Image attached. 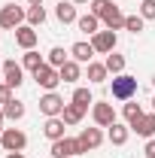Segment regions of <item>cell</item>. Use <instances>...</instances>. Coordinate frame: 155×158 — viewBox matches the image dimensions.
<instances>
[{
	"mask_svg": "<svg viewBox=\"0 0 155 158\" xmlns=\"http://www.w3.org/2000/svg\"><path fill=\"white\" fill-rule=\"evenodd\" d=\"M24 19H27V12L21 6H15V3H6L0 9V27L3 31H19L21 24H24Z\"/></svg>",
	"mask_w": 155,
	"mask_h": 158,
	"instance_id": "cell-1",
	"label": "cell"
},
{
	"mask_svg": "<svg viewBox=\"0 0 155 158\" xmlns=\"http://www.w3.org/2000/svg\"><path fill=\"white\" fill-rule=\"evenodd\" d=\"M137 94V79L128 76V73H119L113 76V98L116 100H131Z\"/></svg>",
	"mask_w": 155,
	"mask_h": 158,
	"instance_id": "cell-2",
	"label": "cell"
},
{
	"mask_svg": "<svg viewBox=\"0 0 155 158\" xmlns=\"http://www.w3.org/2000/svg\"><path fill=\"white\" fill-rule=\"evenodd\" d=\"M52 155L55 158H76L82 155V143H79V137H61L52 143Z\"/></svg>",
	"mask_w": 155,
	"mask_h": 158,
	"instance_id": "cell-3",
	"label": "cell"
},
{
	"mask_svg": "<svg viewBox=\"0 0 155 158\" xmlns=\"http://www.w3.org/2000/svg\"><path fill=\"white\" fill-rule=\"evenodd\" d=\"M0 143H3L6 152H21V149L27 146V137H24V131H19V128H3Z\"/></svg>",
	"mask_w": 155,
	"mask_h": 158,
	"instance_id": "cell-4",
	"label": "cell"
},
{
	"mask_svg": "<svg viewBox=\"0 0 155 158\" xmlns=\"http://www.w3.org/2000/svg\"><path fill=\"white\" fill-rule=\"evenodd\" d=\"M34 79H37V85H43L46 91H55V88H58V82H61V73H58V67L43 64L37 73H34Z\"/></svg>",
	"mask_w": 155,
	"mask_h": 158,
	"instance_id": "cell-5",
	"label": "cell"
},
{
	"mask_svg": "<svg viewBox=\"0 0 155 158\" xmlns=\"http://www.w3.org/2000/svg\"><path fill=\"white\" fill-rule=\"evenodd\" d=\"M64 106H67V103H64V98H58V94H55V91H46V94H43V98H40V113H43V116H61V113H64Z\"/></svg>",
	"mask_w": 155,
	"mask_h": 158,
	"instance_id": "cell-6",
	"label": "cell"
},
{
	"mask_svg": "<svg viewBox=\"0 0 155 158\" xmlns=\"http://www.w3.org/2000/svg\"><path fill=\"white\" fill-rule=\"evenodd\" d=\"M91 116H94L97 128H110V125H116V110H113V103H94L91 106Z\"/></svg>",
	"mask_w": 155,
	"mask_h": 158,
	"instance_id": "cell-7",
	"label": "cell"
},
{
	"mask_svg": "<svg viewBox=\"0 0 155 158\" xmlns=\"http://www.w3.org/2000/svg\"><path fill=\"white\" fill-rule=\"evenodd\" d=\"M91 46H94V52H100V55H110L116 49V31H97L94 37H91Z\"/></svg>",
	"mask_w": 155,
	"mask_h": 158,
	"instance_id": "cell-8",
	"label": "cell"
},
{
	"mask_svg": "<svg viewBox=\"0 0 155 158\" xmlns=\"http://www.w3.org/2000/svg\"><path fill=\"white\" fill-rule=\"evenodd\" d=\"M3 79H6L9 88H19L21 82H24V67L15 64V61H3Z\"/></svg>",
	"mask_w": 155,
	"mask_h": 158,
	"instance_id": "cell-9",
	"label": "cell"
},
{
	"mask_svg": "<svg viewBox=\"0 0 155 158\" xmlns=\"http://www.w3.org/2000/svg\"><path fill=\"white\" fill-rule=\"evenodd\" d=\"M79 143H82V152H94L97 146L103 143V134H100V128H82V134H79Z\"/></svg>",
	"mask_w": 155,
	"mask_h": 158,
	"instance_id": "cell-10",
	"label": "cell"
},
{
	"mask_svg": "<svg viewBox=\"0 0 155 158\" xmlns=\"http://www.w3.org/2000/svg\"><path fill=\"white\" fill-rule=\"evenodd\" d=\"M128 128H131L134 134H140V137H152V134H155V113H152V116L143 113V116L137 118V122H131Z\"/></svg>",
	"mask_w": 155,
	"mask_h": 158,
	"instance_id": "cell-11",
	"label": "cell"
},
{
	"mask_svg": "<svg viewBox=\"0 0 155 158\" xmlns=\"http://www.w3.org/2000/svg\"><path fill=\"white\" fill-rule=\"evenodd\" d=\"M15 43H19L24 52H31V49L37 46V31H34L31 24H21L19 31H15Z\"/></svg>",
	"mask_w": 155,
	"mask_h": 158,
	"instance_id": "cell-12",
	"label": "cell"
},
{
	"mask_svg": "<svg viewBox=\"0 0 155 158\" xmlns=\"http://www.w3.org/2000/svg\"><path fill=\"white\" fill-rule=\"evenodd\" d=\"M70 55H73V61H79V64H91L94 46H91V43H73V46H70Z\"/></svg>",
	"mask_w": 155,
	"mask_h": 158,
	"instance_id": "cell-13",
	"label": "cell"
},
{
	"mask_svg": "<svg viewBox=\"0 0 155 158\" xmlns=\"http://www.w3.org/2000/svg\"><path fill=\"white\" fill-rule=\"evenodd\" d=\"M55 15H58L61 24H70V21H76V19H79V15H76V3H73V0H67V3H64V0H61L58 6H55Z\"/></svg>",
	"mask_w": 155,
	"mask_h": 158,
	"instance_id": "cell-14",
	"label": "cell"
},
{
	"mask_svg": "<svg viewBox=\"0 0 155 158\" xmlns=\"http://www.w3.org/2000/svg\"><path fill=\"white\" fill-rule=\"evenodd\" d=\"M43 134L52 140V143H55V140H61V137H64V118H61V116H52L46 125H43Z\"/></svg>",
	"mask_w": 155,
	"mask_h": 158,
	"instance_id": "cell-15",
	"label": "cell"
},
{
	"mask_svg": "<svg viewBox=\"0 0 155 158\" xmlns=\"http://www.w3.org/2000/svg\"><path fill=\"white\" fill-rule=\"evenodd\" d=\"M82 116H85V106H79V103H67L64 106V113H61V118H64V125H79L82 122Z\"/></svg>",
	"mask_w": 155,
	"mask_h": 158,
	"instance_id": "cell-16",
	"label": "cell"
},
{
	"mask_svg": "<svg viewBox=\"0 0 155 158\" xmlns=\"http://www.w3.org/2000/svg\"><path fill=\"white\" fill-rule=\"evenodd\" d=\"M76 24H79V31H82V34H88V37H94L97 31H100V19H97L94 12H88V15H79Z\"/></svg>",
	"mask_w": 155,
	"mask_h": 158,
	"instance_id": "cell-17",
	"label": "cell"
},
{
	"mask_svg": "<svg viewBox=\"0 0 155 158\" xmlns=\"http://www.w3.org/2000/svg\"><path fill=\"white\" fill-rule=\"evenodd\" d=\"M103 24H107V31H122V27H125V12H122L119 6H113V9L103 15Z\"/></svg>",
	"mask_w": 155,
	"mask_h": 158,
	"instance_id": "cell-18",
	"label": "cell"
},
{
	"mask_svg": "<svg viewBox=\"0 0 155 158\" xmlns=\"http://www.w3.org/2000/svg\"><path fill=\"white\" fill-rule=\"evenodd\" d=\"M128 134H131V128H125V125H110V143L113 146H125L128 143Z\"/></svg>",
	"mask_w": 155,
	"mask_h": 158,
	"instance_id": "cell-19",
	"label": "cell"
},
{
	"mask_svg": "<svg viewBox=\"0 0 155 158\" xmlns=\"http://www.w3.org/2000/svg\"><path fill=\"white\" fill-rule=\"evenodd\" d=\"M3 116H6V118H12V122H19V118H24V103L12 98L9 103H3Z\"/></svg>",
	"mask_w": 155,
	"mask_h": 158,
	"instance_id": "cell-20",
	"label": "cell"
},
{
	"mask_svg": "<svg viewBox=\"0 0 155 158\" xmlns=\"http://www.w3.org/2000/svg\"><path fill=\"white\" fill-rule=\"evenodd\" d=\"M58 73H61V82H76L79 79V61H67Z\"/></svg>",
	"mask_w": 155,
	"mask_h": 158,
	"instance_id": "cell-21",
	"label": "cell"
},
{
	"mask_svg": "<svg viewBox=\"0 0 155 158\" xmlns=\"http://www.w3.org/2000/svg\"><path fill=\"white\" fill-rule=\"evenodd\" d=\"M103 64H107V70H110V73H116V76H119V73L125 70V55H116V52H110Z\"/></svg>",
	"mask_w": 155,
	"mask_h": 158,
	"instance_id": "cell-22",
	"label": "cell"
},
{
	"mask_svg": "<svg viewBox=\"0 0 155 158\" xmlns=\"http://www.w3.org/2000/svg\"><path fill=\"white\" fill-rule=\"evenodd\" d=\"M107 73H110L107 64H94V61L88 64V79L91 82H107Z\"/></svg>",
	"mask_w": 155,
	"mask_h": 158,
	"instance_id": "cell-23",
	"label": "cell"
},
{
	"mask_svg": "<svg viewBox=\"0 0 155 158\" xmlns=\"http://www.w3.org/2000/svg\"><path fill=\"white\" fill-rule=\"evenodd\" d=\"M43 64H46V61L40 58V52H34V49H31V52H24V70H34V73H37Z\"/></svg>",
	"mask_w": 155,
	"mask_h": 158,
	"instance_id": "cell-24",
	"label": "cell"
},
{
	"mask_svg": "<svg viewBox=\"0 0 155 158\" xmlns=\"http://www.w3.org/2000/svg\"><path fill=\"white\" fill-rule=\"evenodd\" d=\"M67 61H70V58H67V52H64L61 46H55V49L49 52V64H52V67H58V70L64 67V64H67Z\"/></svg>",
	"mask_w": 155,
	"mask_h": 158,
	"instance_id": "cell-25",
	"label": "cell"
},
{
	"mask_svg": "<svg viewBox=\"0 0 155 158\" xmlns=\"http://www.w3.org/2000/svg\"><path fill=\"white\" fill-rule=\"evenodd\" d=\"M73 103L85 106V110H88V106H94V100H91V91H88V88H76V91H73Z\"/></svg>",
	"mask_w": 155,
	"mask_h": 158,
	"instance_id": "cell-26",
	"label": "cell"
},
{
	"mask_svg": "<svg viewBox=\"0 0 155 158\" xmlns=\"http://www.w3.org/2000/svg\"><path fill=\"white\" fill-rule=\"evenodd\" d=\"M43 21H46V9H43V6H31V9H27V24L37 27Z\"/></svg>",
	"mask_w": 155,
	"mask_h": 158,
	"instance_id": "cell-27",
	"label": "cell"
},
{
	"mask_svg": "<svg viewBox=\"0 0 155 158\" xmlns=\"http://www.w3.org/2000/svg\"><path fill=\"white\" fill-rule=\"evenodd\" d=\"M143 24H146L143 15H125V31H131V34H140Z\"/></svg>",
	"mask_w": 155,
	"mask_h": 158,
	"instance_id": "cell-28",
	"label": "cell"
},
{
	"mask_svg": "<svg viewBox=\"0 0 155 158\" xmlns=\"http://www.w3.org/2000/svg\"><path fill=\"white\" fill-rule=\"evenodd\" d=\"M113 6H116L113 0H91V12H94L97 19H103V15H107V12H110Z\"/></svg>",
	"mask_w": 155,
	"mask_h": 158,
	"instance_id": "cell-29",
	"label": "cell"
},
{
	"mask_svg": "<svg viewBox=\"0 0 155 158\" xmlns=\"http://www.w3.org/2000/svg\"><path fill=\"white\" fill-rule=\"evenodd\" d=\"M140 116H143V106H140V103H125V118H128V125L137 122Z\"/></svg>",
	"mask_w": 155,
	"mask_h": 158,
	"instance_id": "cell-30",
	"label": "cell"
},
{
	"mask_svg": "<svg viewBox=\"0 0 155 158\" xmlns=\"http://www.w3.org/2000/svg\"><path fill=\"white\" fill-rule=\"evenodd\" d=\"M140 15L146 21H155V0H143L140 3Z\"/></svg>",
	"mask_w": 155,
	"mask_h": 158,
	"instance_id": "cell-31",
	"label": "cell"
},
{
	"mask_svg": "<svg viewBox=\"0 0 155 158\" xmlns=\"http://www.w3.org/2000/svg\"><path fill=\"white\" fill-rule=\"evenodd\" d=\"M9 100H12V88L3 82V85H0V103H9Z\"/></svg>",
	"mask_w": 155,
	"mask_h": 158,
	"instance_id": "cell-32",
	"label": "cell"
},
{
	"mask_svg": "<svg viewBox=\"0 0 155 158\" xmlns=\"http://www.w3.org/2000/svg\"><path fill=\"white\" fill-rule=\"evenodd\" d=\"M143 152H146V158H155V140L146 143V149H143Z\"/></svg>",
	"mask_w": 155,
	"mask_h": 158,
	"instance_id": "cell-33",
	"label": "cell"
},
{
	"mask_svg": "<svg viewBox=\"0 0 155 158\" xmlns=\"http://www.w3.org/2000/svg\"><path fill=\"white\" fill-rule=\"evenodd\" d=\"M6 158H24L21 152H6Z\"/></svg>",
	"mask_w": 155,
	"mask_h": 158,
	"instance_id": "cell-34",
	"label": "cell"
},
{
	"mask_svg": "<svg viewBox=\"0 0 155 158\" xmlns=\"http://www.w3.org/2000/svg\"><path fill=\"white\" fill-rule=\"evenodd\" d=\"M3 118L6 116H3V106H0V134H3Z\"/></svg>",
	"mask_w": 155,
	"mask_h": 158,
	"instance_id": "cell-35",
	"label": "cell"
},
{
	"mask_svg": "<svg viewBox=\"0 0 155 158\" xmlns=\"http://www.w3.org/2000/svg\"><path fill=\"white\" fill-rule=\"evenodd\" d=\"M27 3H31V6H43V0H27Z\"/></svg>",
	"mask_w": 155,
	"mask_h": 158,
	"instance_id": "cell-36",
	"label": "cell"
},
{
	"mask_svg": "<svg viewBox=\"0 0 155 158\" xmlns=\"http://www.w3.org/2000/svg\"><path fill=\"white\" fill-rule=\"evenodd\" d=\"M73 3H88V0H73Z\"/></svg>",
	"mask_w": 155,
	"mask_h": 158,
	"instance_id": "cell-37",
	"label": "cell"
},
{
	"mask_svg": "<svg viewBox=\"0 0 155 158\" xmlns=\"http://www.w3.org/2000/svg\"><path fill=\"white\" fill-rule=\"evenodd\" d=\"M0 70H3V61H0Z\"/></svg>",
	"mask_w": 155,
	"mask_h": 158,
	"instance_id": "cell-38",
	"label": "cell"
},
{
	"mask_svg": "<svg viewBox=\"0 0 155 158\" xmlns=\"http://www.w3.org/2000/svg\"><path fill=\"white\" fill-rule=\"evenodd\" d=\"M152 106H155V98H152Z\"/></svg>",
	"mask_w": 155,
	"mask_h": 158,
	"instance_id": "cell-39",
	"label": "cell"
},
{
	"mask_svg": "<svg viewBox=\"0 0 155 158\" xmlns=\"http://www.w3.org/2000/svg\"><path fill=\"white\" fill-rule=\"evenodd\" d=\"M152 82H155V79H152Z\"/></svg>",
	"mask_w": 155,
	"mask_h": 158,
	"instance_id": "cell-40",
	"label": "cell"
}]
</instances>
